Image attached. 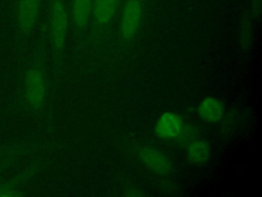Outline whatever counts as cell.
Returning a JSON list of instances; mask_svg holds the SVG:
<instances>
[{
	"label": "cell",
	"mask_w": 262,
	"mask_h": 197,
	"mask_svg": "<svg viewBox=\"0 0 262 197\" xmlns=\"http://www.w3.org/2000/svg\"><path fill=\"white\" fill-rule=\"evenodd\" d=\"M47 79L44 69L35 60L26 62L18 75L16 109L21 112L39 113L47 100Z\"/></svg>",
	"instance_id": "cell-1"
},
{
	"label": "cell",
	"mask_w": 262,
	"mask_h": 197,
	"mask_svg": "<svg viewBox=\"0 0 262 197\" xmlns=\"http://www.w3.org/2000/svg\"><path fill=\"white\" fill-rule=\"evenodd\" d=\"M40 9V0H14L12 26L16 43L29 38L36 26Z\"/></svg>",
	"instance_id": "cell-2"
},
{
	"label": "cell",
	"mask_w": 262,
	"mask_h": 197,
	"mask_svg": "<svg viewBox=\"0 0 262 197\" xmlns=\"http://www.w3.org/2000/svg\"><path fill=\"white\" fill-rule=\"evenodd\" d=\"M49 31L51 43L56 51H60L64 45L68 31V15L60 0H54L50 9Z\"/></svg>",
	"instance_id": "cell-3"
},
{
	"label": "cell",
	"mask_w": 262,
	"mask_h": 197,
	"mask_svg": "<svg viewBox=\"0 0 262 197\" xmlns=\"http://www.w3.org/2000/svg\"><path fill=\"white\" fill-rule=\"evenodd\" d=\"M142 15V6L139 0H127L121 17V35L129 40L136 34Z\"/></svg>",
	"instance_id": "cell-4"
},
{
	"label": "cell",
	"mask_w": 262,
	"mask_h": 197,
	"mask_svg": "<svg viewBox=\"0 0 262 197\" xmlns=\"http://www.w3.org/2000/svg\"><path fill=\"white\" fill-rule=\"evenodd\" d=\"M183 119L174 112H165L157 120L155 130L163 140L180 139L184 129Z\"/></svg>",
	"instance_id": "cell-5"
},
{
	"label": "cell",
	"mask_w": 262,
	"mask_h": 197,
	"mask_svg": "<svg viewBox=\"0 0 262 197\" xmlns=\"http://www.w3.org/2000/svg\"><path fill=\"white\" fill-rule=\"evenodd\" d=\"M140 158L142 162L155 172L169 176L172 173V165L168 157L159 150L156 149H143L140 151Z\"/></svg>",
	"instance_id": "cell-6"
},
{
	"label": "cell",
	"mask_w": 262,
	"mask_h": 197,
	"mask_svg": "<svg viewBox=\"0 0 262 197\" xmlns=\"http://www.w3.org/2000/svg\"><path fill=\"white\" fill-rule=\"evenodd\" d=\"M27 146L19 142L0 144V178L25 154Z\"/></svg>",
	"instance_id": "cell-7"
},
{
	"label": "cell",
	"mask_w": 262,
	"mask_h": 197,
	"mask_svg": "<svg viewBox=\"0 0 262 197\" xmlns=\"http://www.w3.org/2000/svg\"><path fill=\"white\" fill-rule=\"evenodd\" d=\"M31 170L25 169L12 176L0 178V197H16L23 195V188L30 176Z\"/></svg>",
	"instance_id": "cell-8"
},
{
	"label": "cell",
	"mask_w": 262,
	"mask_h": 197,
	"mask_svg": "<svg viewBox=\"0 0 262 197\" xmlns=\"http://www.w3.org/2000/svg\"><path fill=\"white\" fill-rule=\"evenodd\" d=\"M224 113L223 103L215 96L205 97L198 106L199 116L208 123L219 122Z\"/></svg>",
	"instance_id": "cell-9"
},
{
	"label": "cell",
	"mask_w": 262,
	"mask_h": 197,
	"mask_svg": "<svg viewBox=\"0 0 262 197\" xmlns=\"http://www.w3.org/2000/svg\"><path fill=\"white\" fill-rule=\"evenodd\" d=\"M211 154V146L206 140H192L186 146L187 159L192 163L205 162Z\"/></svg>",
	"instance_id": "cell-10"
},
{
	"label": "cell",
	"mask_w": 262,
	"mask_h": 197,
	"mask_svg": "<svg viewBox=\"0 0 262 197\" xmlns=\"http://www.w3.org/2000/svg\"><path fill=\"white\" fill-rule=\"evenodd\" d=\"M119 5V0H94L93 14L96 22L100 25L108 24Z\"/></svg>",
	"instance_id": "cell-11"
},
{
	"label": "cell",
	"mask_w": 262,
	"mask_h": 197,
	"mask_svg": "<svg viewBox=\"0 0 262 197\" xmlns=\"http://www.w3.org/2000/svg\"><path fill=\"white\" fill-rule=\"evenodd\" d=\"M91 3L92 0H73V19L77 27L83 28L87 24L92 8Z\"/></svg>",
	"instance_id": "cell-12"
},
{
	"label": "cell",
	"mask_w": 262,
	"mask_h": 197,
	"mask_svg": "<svg viewBox=\"0 0 262 197\" xmlns=\"http://www.w3.org/2000/svg\"><path fill=\"white\" fill-rule=\"evenodd\" d=\"M251 36H252L251 24H250L249 21H245L243 23L242 30H241V42H242V44L247 45L251 40Z\"/></svg>",
	"instance_id": "cell-13"
},
{
	"label": "cell",
	"mask_w": 262,
	"mask_h": 197,
	"mask_svg": "<svg viewBox=\"0 0 262 197\" xmlns=\"http://www.w3.org/2000/svg\"><path fill=\"white\" fill-rule=\"evenodd\" d=\"M233 121H234V118L231 113H228V114L224 113L223 117L219 121L220 122V130L224 133L228 132L233 124Z\"/></svg>",
	"instance_id": "cell-14"
},
{
	"label": "cell",
	"mask_w": 262,
	"mask_h": 197,
	"mask_svg": "<svg viewBox=\"0 0 262 197\" xmlns=\"http://www.w3.org/2000/svg\"><path fill=\"white\" fill-rule=\"evenodd\" d=\"M252 11L254 13H259L260 12V8H261V0H252Z\"/></svg>",
	"instance_id": "cell-15"
}]
</instances>
